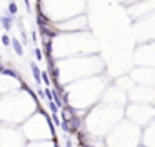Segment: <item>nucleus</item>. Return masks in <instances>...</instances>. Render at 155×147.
<instances>
[{"label":"nucleus","mask_w":155,"mask_h":147,"mask_svg":"<svg viewBox=\"0 0 155 147\" xmlns=\"http://www.w3.org/2000/svg\"><path fill=\"white\" fill-rule=\"evenodd\" d=\"M69 124H70V134H79L80 132V129H82V119L73 115L69 120Z\"/></svg>","instance_id":"f257e3e1"},{"label":"nucleus","mask_w":155,"mask_h":147,"mask_svg":"<svg viewBox=\"0 0 155 147\" xmlns=\"http://www.w3.org/2000/svg\"><path fill=\"white\" fill-rule=\"evenodd\" d=\"M14 15H2V17H0V24H2V27H4L5 30H10L12 29V22H14Z\"/></svg>","instance_id":"f03ea898"},{"label":"nucleus","mask_w":155,"mask_h":147,"mask_svg":"<svg viewBox=\"0 0 155 147\" xmlns=\"http://www.w3.org/2000/svg\"><path fill=\"white\" fill-rule=\"evenodd\" d=\"M30 69H32V74H33V79H35V82L40 85V82H42V72H40V69L37 67V64H30Z\"/></svg>","instance_id":"7ed1b4c3"},{"label":"nucleus","mask_w":155,"mask_h":147,"mask_svg":"<svg viewBox=\"0 0 155 147\" xmlns=\"http://www.w3.org/2000/svg\"><path fill=\"white\" fill-rule=\"evenodd\" d=\"M12 49L15 50V54L17 55H23V43H20V40L17 39H12Z\"/></svg>","instance_id":"20e7f679"},{"label":"nucleus","mask_w":155,"mask_h":147,"mask_svg":"<svg viewBox=\"0 0 155 147\" xmlns=\"http://www.w3.org/2000/svg\"><path fill=\"white\" fill-rule=\"evenodd\" d=\"M48 22H50V20H48V17H45V15L39 10V14H37V24H39V25H47Z\"/></svg>","instance_id":"39448f33"},{"label":"nucleus","mask_w":155,"mask_h":147,"mask_svg":"<svg viewBox=\"0 0 155 147\" xmlns=\"http://www.w3.org/2000/svg\"><path fill=\"white\" fill-rule=\"evenodd\" d=\"M7 10H8V15H14V17H15V14L18 12V7H17V4H15V2H8V7H7Z\"/></svg>","instance_id":"423d86ee"},{"label":"nucleus","mask_w":155,"mask_h":147,"mask_svg":"<svg viewBox=\"0 0 155 147\" xmlns=\"http://www.w3.org/2000/svg\"><path fill=\"white\" fill-rule=\"evenodd\" d=\"M4 75H8V77H15V79H18V74L17 70H14V69H4V72H2Z\"/></svg>","instance_id":"0eeeda50"},{"label":"nucleus","mask_w":155,"mask_h":147,"mask_svg":"<svg viewBox=\"0 0 155 147\" xmlns=\"http://www.w3.org/2000/svg\"><path fill=\"white\" fill-rule=\"evenodd\" d=\"M48 109H50L52 114H58V109H60V107H58L54 101H48Z\"/></svg>","instance_id":"6e6552de"},{"label":"nucleus","mask_w":155,"mask_h":147,"mask_svg":"<svg viewBox=\"0 0 155 147\" xmlns=\"http://www.w3.org/2000/svg\"><path fill=\"white\" fill-rule=\"evenodd\" d=\"M60 127H62V130H64V132L70 134V124H69V120H62Z\"/></svg>","instance_id":"1a4fd4ad"},{"label":"nucleus","mask_w":155,"mask_h":147,"mask_svg":"<svg viewBox=\"0 0 155 147\" xmlns=\"http://www.w3.org/2000/svg\"><path fill=\"white\" fill-rule=\"evenodd\" d=\"M0 40H2V43H4L5 47H8V45H10V43H12V39H10V37L7 35V34H4V35H2V39H0Z\"/></svg>","instance_id":"9d476101"},{"label":"nucleus","mask_w":155,"mask_h":147,"mask_svg":"<svg viewBox=\"0 0 155 147\" xmlns=\"http://www.w3.org/2000/svg\"><path fill=\"white\" fill-rule=\"evenodd\" d=\"M42 82L45 84V85H50V79H48L47 72H42Z\"/></svg>","instance_id":"9b49d317"},{"label":"nucleus","mask_w":155,"mask_h":147,"mask_svg":"<svg viewBox=\"0 0 155 147\" xmlns=\"http://www.w3.org/2000/svg\"><path fill=\"white\" fill-rule=\"evenodd\" d=\"M33 54H35V59H37V60H42V59H43V52L40 50V49H35V52H33Z\"/></svg>","instance_id":"f8f14e48"},{"label":"nucleus","mask_w":155,"mask_h":147,"mask_svg":"<svg viewBox=\"0 0 155 147\" xmlns=\"http://www.w3.org/2000/svg\"><path fill=\"white\" fill-rule=\"evenodd\" d=\"M52 119H54L55 126H60V124H62V120H60V119H58V115H57V114H52Z\"/></svg>","instance_id":"ddd939ff"},{"label":"nucleus","mask_w":155,"mask_h":147,"mask_svg":"<svg viewBox=\"0 0 155 147\" xmlns=\"http://www.w3.org/2000/svg\"><path fill=\"white\" fill-rule=\"evenodd\" d=\"M23 2H25V7H27V10L30 12V0H23Z\"/></svg>","instance_id":"4468645a"},{"label":"nucleus","mask_w":155,"mask_h":147,"mask_svg":"<svg viewBox=\"0 0 155 147\" xmlns=\"http://www.w3.org/2000/svg\"><path fill=\"white\" fill-rule=\"evenodd\" d=\"M67 147H72V140L70 139H67Z\"/></svg>","instance_id":"2eb2a0df"},{"label":"nucleus","mask_w":155,"mask_h":147,"mask_svg":"<svg viewBox=\"0 0 155 147\" xmlns=\"http://www.w3.org/2000/svg\"><path fill=\"white\" fill-rule=\"evenodd\" d=\"M4 69H5V67H4V64L0 62V72H4Z\"/></svg>","instance_id":"dca6fc26"},{"label":"nucleus","mask_w":155,"mask_h":147,"mask_svg":"<svg viewBox=\"0 0 155 147\" xmlns=\"http://www.w3.org/2000/svg\"><path fill=\"white\" fill-rule=\"evenodd\" d=\"M39 4H40V0H39Z\"/></svg>","instance_id":"f3484780"}]
</instances>
